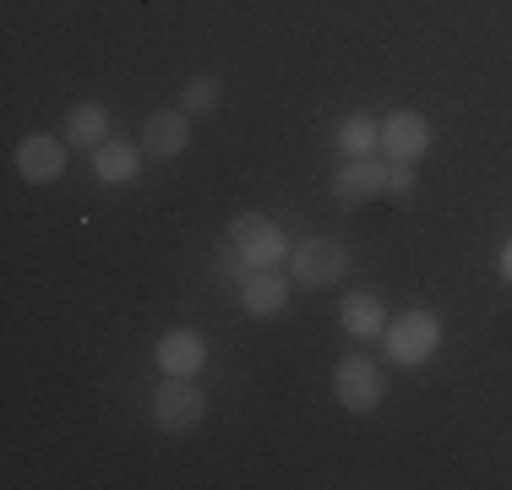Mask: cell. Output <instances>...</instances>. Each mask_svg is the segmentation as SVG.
<instances>
[{
  "label": "cell",
  "instance_id": "6da1fadb",
  "mask_svg": "<svg viewBox=\"0 0 512 490\" xmlns=\"http://www.w3.org/2000/svg\"><path fill=\"white\" fill-rule=\"evenodd\" d=\"M387 360L393 365H425L442 343V322L431 311H404L398 322H387Z\"/></svg>",
  "mask_w": 512,
  "mask_h": 490
},
{
  "label": "cell",
  "instance_id": "7a4b0ae2",
  "mask_svg": "<svg viewBox=\"0 0 512 490\" xmlns=\"http://www.w3.org/2000/svg\"><path fill=\"white\" fill-rule=\"evenodd\" d=\"M229 245L240 251V262L246 267H278V262H289V240H284V229L278 224H267V218H235L229 224Z\"/></svg>",
  "mask_w": 512,
  "mask_h": 490
},
{
  "label": "cell",
  "instance_id": "3957f363",
  "mask_svg": "<svg viewBox=\"0 0 512 490\" xmlns=\"http://www.w3.org/2000/svg\"><path fill=\"white\" fill-rule=\"evenodd\" d=\"M333 392H338V403H344V409H355V414L376 409V403H382V392H387L382 365L365 360V354H344V360H338V371H333Z\"/></svg>",
  "mask_w": 512,
  "mask_h": 490
},
{
  "label": "cell",
  "instance_id": "277c9868",
  "mask_svg": "<svg viewBox=\"0 0 512 490\" xmlns=\"http://www.w3.org/2000/svg\"><path fill=\"white\" fill-rule=\"evenodd\" d=\"M202 414H207V403H202V392L191 387V376H169L164 387L153 392V420H158V431H191V425H202Z\"/></svg>",
  "mask_w": 512,
  "mask_h": 490
},
{
  "label": "cell",
  "instance_id": "5b68a950",
  "mask_svg": "<svg viewBox=\"0 0 512 490\" xmlns=\"http://www.w3.org/2000/svg\"><path fill=\"white\" fill-rule=\"evenodd\" d=\"M289 267H295V284L322 289V284H338V278L349 273V251L338 240H300L295 256H289Z\"/></svg>",
  "mask_w": 512,
  "mask_h": 490
},
{
  "label": "cell",
  "instance_id": "8992f818",
  "mask_svg": "<svg viewBox=\"0 0 512 490\" xmlns=\"http://www.w3.org/2000/svg\"><path fill=\"white\" fill-rule=\"evenodd\" d=\"M382 147L393 153V164H414V158L431 147V126H425V115H414V109H393V115L382 120Z\"/></svg>",
  "mask_w": 512,
  "mask_h": 490
},
{
  "label": "cell",
  "instance_id": "52a82bcc",
  "mask_svg": "<svg viewBox=\"0 0 512 490\" xmlns=\"http://www.w3.org/2000/svg\"><path fill=\"white\" fill-rule=\"evenodd\" d=\"M289 300V278L278 273V267H251L246 278H240V305H246L251 316H278Z\"/></svg>",
  "mask_w": 512,
  "mask_h": 490
},
{
  "label": "cell",
  "instance_id": "ba28073f",
  "mask_svg": "<svg viewBox=\"0 0 512 490\" xmlns=\"http://www.w3.org/2000/svg\"><path fill=\"white\" fill-rule=\"evenodd\" d=\"M60 169H66V147L55 137H39V131H33V137L17 147V175L33 180V186H50Z\"/></svg>",
  "mask_w": 512,
  "mask_h": 490
},
{
  "label": "cell",
  "instance_id": "9c48e42d",
  "mask_svg": "<svg viewBox=\"0 0 512 490\" xmlns=\"http://www.w3.org/2000/svg\"><path fill=\"white\" fill-rule=\"evenodd\" d=\"M158 365H164V376H197L207 365V343L191 327H175L158 338Z\"/></svg>",
  "mask_w": 512,
  "mask_h": 490
},
{
  "label": "cell",
  "instance_id": "30bf717a",
  "mask_svg": "<svg viewBox=\"0 0 512 490\" xmlns=\"http://www.w3.org/2000/svg\"><path fill=\"white\" fill-rule=\"evenodd\" d=\"M186 142H191V120L180 109H158V115H148V126H142V153L148 158H175Z\"/></svg>",
  "mask_w": 512,
  "mask_h": 490
},
{
  "label": "cell",
  "instance_id": "8fae6325",
  "mask_svg": "<svg viewBox=\"0 0 512 490\" xmlns=\"http://www.w3.org/2000/svg\"><path fill=\"white\" fill-rule=\"evenodd\" d=\"M93 169H99L104 186H131V180H137V169H142V147H131V142H99V147H93Z\"/></svg>",
  "mask_w": 512,
  "mask_h": 490
},
{
  "label": "cell",
  "instance_id": "7c38bea8",
  "mask_svg": "<svg viewBox=\"0 0 512 490\" xmlns=\"http://www.w3.org/2000/svg\"><path fill=\"white\" fill-rule=\"evenodd\" d=\"M333 191L344 196V202H365V196H382V191H387V169L376 164V158H355L349 169H338Z\"/></svg>",
  "mask_w": 512,
  "mask_h": 490
},
{
  "label": "cell",
  "instance_id": "4fadbf2b",
  "mask_svg": "<svg viewBox=\"0 0 512 490\" xmlns=\"http://www.w3.org/2000/svg\"><path fill=\"white\" fill-rule=\"evenodd\" d=\"M344 333L360 338V343H371V338L387 333V311H382L376 294H349V300H344Z\"/></svg>",
  "mask_w": 512,
  "mask_h": 490
},
{
  "label": "cell",
  "instance_id": "5bb4252c",
  "mask_svg": "<svg viewBox=\"0 0 512 490\" xmlns=\"http://www.w3.org/2000/svg\"><path fill=\"white\" fill-rule=\"evenodd\" d=\"M104 131H109L104 104H77V109L66 115V137L77 142V147H99V142H104Z\"/></svg>",
  "mask_w": 512,
  "mask_h": 490
},
{
  "label": "cell",
  "instance_id": "9a60e30c",
  "mask_svg": "<svg viewBox=\"0 0 512 490\" xmlns=\"http://www.w3.org/2000/svg\"><path fill=\"white\" fill-rule=\"evenodd\" d=\"M338 142H344V153H355V158H371L376 147H382V120L349 115L344 126H338Z\"/></svg>",
  "mask_w": 512,
  "mask_h": 490
},
{
  "label": "cell",
  "instance_id": "2e32d148",
  "mask_svg": "<svg viewBox=\"0 0 512 490\" xmlns=\"http://www.w3.org/2000/svg\"><path fill=\"white\" fill-rule=\"evenodd\" d=\"M218 104V82L213 77H191L186 82V109L191 115H202V109H213Z\"/></svg>",
  "mask_w": 512,
  "mask_h": 490
},
{
  "label": "cell",
  "instance_id": "e0dca14e",
  "mask_svg": "<svg viewBox=\"0 0 512 490\" xmlns=\"http://www.w3.org/2000/svg\"><path fill=\"white\" fill-rule=\"evenodd\" d=\"M387 191H409V164H393V169H387Z\"/></svg>",
  "mask_w": 512,
  "mask_h": 490
},
{
  "label": "cell",
  "instance_id": "ac0fdd59",
  "mask_svg": "<svg viewBox=\"0 0 512 490\" xmlns=\"http://www.w3.org/2000/svg\"><path fill=\"white\" fill-rule=\"evenodd\" d=\"M502 273L512 278V240H507V251H502Z\"/></svg>",
  "mask_w": 512,
  "mask_h": 490
}]
</instances>
